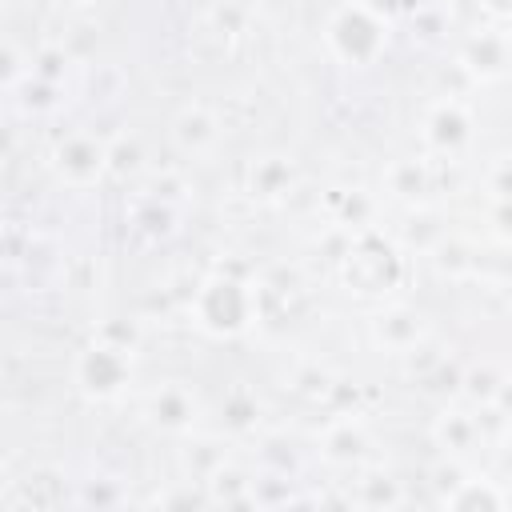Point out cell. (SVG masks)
<instances>
[{"label": "cell", "mask_w": 512, "mask_h": 512, "mask_svg": "<svg viewBox=\"0 0 512 512\" xmlns=\"http://www.w3.org/2000/svg\"><path fill=\"white\" fill-rule=\"evenodd\" d=\"M132 348H120V344H112V340H100V344H92L84 356H80V364H76V380L84 384V392H92L96 400H108V396H116L124 384H128V376H132Z\"/></svg>", "instance_id": "3957f363"}, {"label": "cell", "mask_w": 512, "mask_h": 512, "mask_svg": "<svg viewBox=\"0 0 512 512\" xmlns=\"http://www.w3.org/2000/svg\"><path fill=\"white\" fill-rule=\"evenodd\" d=\"M56 172L68 180V184H76V188H84V184H92L100 172H108V148L104 144H96L92 136H68V140H60V148H56Z\"/></svg>", "instance_id": "277c9868"}, {"label": "cell", "mask_w": 512, "mask_h": 512, "mask_svg": "<svg viewBox=\"0 0 512 512\" xmlns=\"http://www.w3.org/2000/svg\"><path fill=\"white\" fill-rule=\"evenodd\" d=\"M324 40H328V48L336 52V60L364 68V64H372V60L384 52V44H388V24H384V16H380L372 4L348 0V4H340L336 16L328 20Z\"/></svg>", "instance_id": "6da1fadb"}, {"label": "cell", "mask_w": 512, "mask_h": 512, "mask_svg": "<svg viewBox=\"0 0 512 512\" xmlns=\"http://www.w3.org/2000/svg\"><path fill=\"white\" fill-rule=\"evenodd\" d=\"M140 168V144L120 136L116 144H108V172L112 176H132Z\"/></svg>", "instance_id": "9a60e30c"}, {"label": "cell", "mask_w": 512, "mask_h": 512, "mask_svg": "<svg viewBox=\"0 0 512 512\" xmlns=\"http://www.w3.org/2000/svg\"><path fill=\"white\" fill-rule=\"evenodd\" d=\"M480 436V416H468V412H444L436 420V440L444 444V452H468Z\"/></svg>", "instance_id": "8fae6325"}, {"label": "cell", "mask_w": 512, "mask_h": 512, "mask_svg": "<svg viewBox=\"0 0 512 512\" xmlns=\"http://www.w3.org/2000/svg\"><path fill=\"white\" fill-rule=\"evenodd\" d=\"M472 136V120L468 112L456 104V100H440L428 116H424V140L436 148V152H456L464 148Z\"/></svg>", "instance_id": "8992f818"}, {"label": "cell", "mask_w": 512, "mask_h": 512, "mask_svg": "<svg viewBox=\"0 0 512 512\" xmlns=\"http://www.w3.org/2000/svg\"><path fill=\"white\" fill-rule=\"evenodd\" d=\"M324 456L332 464H360L368 456V436L360 424L352 420H336L328 432H324Z\"/></svg>", "instance_id": "30bf717a"}, {"label": "cell", "mask_w": 512, "mask_h": 512, "mask_svg": "<svg viewBox=\"0 0 512 512\" xmlns=\"http://www.w3.org/2000/svg\"><path fill=\"white\" fill-rule=\"evenodd\" d=\"M252 308H256V296L248 292V284L232 280V276H212L200 284L196 300H192V312H196V324L212 336H236L248 328L252 320Z\"/></svg>", "instance_id": "7a4b0ae2"}, {"label": "cell", "mask_w": 512, "mask_h": 512, "mask_svg": "<svg viewBox=\"0 0 512 512\" xmlns=\"http://www.w3.org/2000/svg\"><path fill=\"white\" fill-rule=\"evenodd\" d=\"M448 504H452V508H468V504H488V508H496V504H504V496H500L496 488H476V480H460V492L448 496Z\"/></svg>", "instance_id": "2e32d148"}, {"label": "cell", "mask_w": 512, "mask_h": 512, "mask_svg": "<svg viewBox=\"0 0 512 512\" xmlns=\"http://www.w3.org/2000/svg\"><path fill=\"white\" fill-rule=\"evenodd\" d=\"M492 192H496L500 200H512V160H500V164L492 168Z\"/></svg>", "instance_id": "e0dca14e"}, {"label": "cell", "mask_w": 512, "mask_h": 512, "mask_svg": "<svg viewBox=\"0 0 512 512\" xmlns=\"http://www.w3.org/2000/svg\"><path fill=\"white\" fill-rule=\"evenodd\" d=\"M148 416L160 424V428H168V432H184V428H192V420H196V396H192V388H184V384H160L156 392H152V400H148Z\"/></svg>", "instance_id": "9c48e42d"}, {"label": "cell", "mask_w": 512, "mask_h": 512, "mask_svg": "<svg viewBox=\"0 0 512 512\" xmlns=\"http://www.w3.org/2000/svg\"><path fill=\"white\" fill-rule=\"evenodd\" d=\"M508 380H512V376H508Z\"/></svg>", "instance_id": "ffe728a7"}, {"label": "cell", "mask_w": 512, "mask_h": 512, "mask_svg": "<svg viewBox=\"0 0 512 512\" xmlns=\"http://www.w3.org/2000/svg\"><path fill=\"white\" fill-rule=\"evenodd\" d=\"M216 136H220V124L204 104H188L172 120V140L184 156H204L216 144Z\"/></svg>", "instance_id": "ba28073f"}, {"label": "cell", "mask_w": 512, "mask_h": 512, "mask_svg": "<svg viewBox=\"0 0 512 512\" xmlns=\"http://www.w3.org/2000/svg\"><path fill=\"white\" fill-rule=\"evenodd\" d=\"M460 64L472 76H480V80H496L512 64V36L508 32H496V28H484L476 36H468V44L460 52Z\"/></svg>", "instance_id": "5b68a950"}, {"label": "cell", "mask_w": 512, "mask_h": 512, "mask_svg": "<svg viewBox=\"0 0 512 512\" xmlns=\"http://www.w3.org/2000/svg\"><path fill=\"white\" fill-rule=\"evenodd\" d=\"M424 188H428V172H424L420 160H396V164L388 168V192H392V196L416 200Z\"/></svg>", "instance_id": "4fadbf2b"}, {"label": "cell", "mask_w": 512, "mask_h": 512, "mask_svg": "<svg viewBox=\"0 0 512 512\" xmlns=\"http://www.w3.org/2000/svg\"><path fill=\"white\" fill-rule=\"evenodd\" d=\"M56 4H64V8H84V4H92V0H56Z\"/></svg>", "instance_id": "d6986e66"}, {"label": "cell", "mask_w": 512, "mask_h": 512, "mask_svg": "<svg viewBox=\"0 0 512 512\" xmlns=\"http://www.w3.org/2000/svg\"><path fill=\"white\" fill-rule=\"evenodd\" d=\"M464 392L472 396V400H480V404H492L496 400V392H500V384H504V376L500 372H492L488 364L484 368H472V372H464Z\"/></svg>", "instance_id": "5bb4252c"}, {"label": "cell", "mask_w": 512, "mask_h": 512, "mask_svg": "<svg viewBox=\"0 0 512 512\" xmlns=\"http://www.w3.org/2000/svg\"><path fill=\"white\" fill-rule=\"evenodd\" d=\"M492 12H500V16H512V0H484Z\"/></svg>", "instance_id": "ac0fdd59"}, {"label": "cell", "mask_w": 512, "mask_h": 512, "mask_svg": "<svg viewBox=\"0 0 512 512\" xmlns=\"http://www.w3.org/2000/svg\"><path fill=\"white\" fill-rule=\"evenodd\" d=\"M372 340L388 352H412L420 340H424V316L412 312V308H384L376 320H372Z\"/></svg>", "instance_id": "52a82bcc"}, {"label": "cell", "mask_w": 512, "mask_h": 512, "mask_svg": "<svg viewBox=\"0 0 512 512\" xmlns=\"http://www.w3.org/2000/svg\"><path fill=\"white\" fill-rule=\"evenodd\" d=\"M292 184V164L280 156H264L252 164V196H280Z\"/></svg>", "instance_id": "7c38bea8"}]
</instances>
